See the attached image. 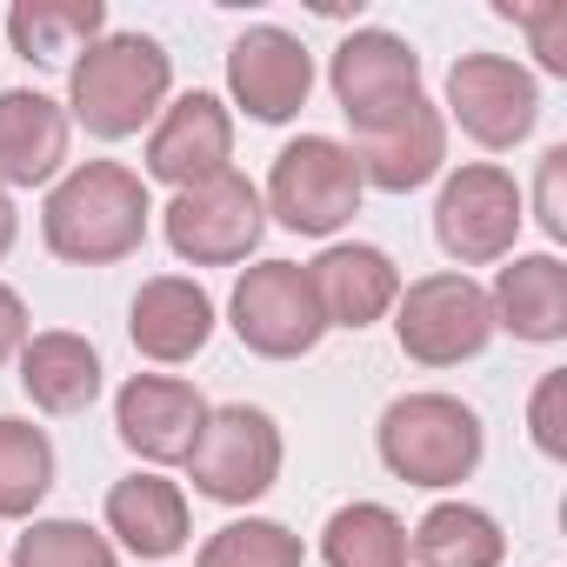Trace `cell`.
I'll return each instance as SVG.
<instances>
[{"label":"cell","instance_id":"obj_3","mask_svg":"<svg viewBox=\"0 0 567 567\" xmlns=\"http://www.w3.org/2000/svg\"><path fill=\"white\" fill-rule=\"evenodd\" d=\"M374 441H381L388 474L408 481V487H461L487 454L481 414L467 401H454V394H401V401H388Z\"/></svg>","mask_w":567,"mask_h":567},{"label":"cell","instance_id":"obj_20","mask_svg":"<svg viewBox=\"0 0 567 567\" xmlns=\"http://www.w3.org/2000/svg\"><path fill=\"white\" fill-rule=\"evenodd\" d=\"M107 534L141 560H167L187 547V494L161 474H127L107 487Z\"/></svg>","mask_w":567,"mask_h":567},{"label":"cell","instance_id":"obj_15","mask_svg":"<svg viewBox=\"0 0 567 567\" xmlns=\"http://www.w3.org/2000/svg\"><path fill=\"white\" fill-rule=\"evenodd\" d=\"M127 334L147 361L181 368L214 341V301L187 274H154V280H141V295L127 308Z\"/></svg>","mask_w":567,"mask_h":567},{"label":"cell","instance_id":"obj_24","mask_svg":"<svg viewBox=\"0 0 567 567\" xmlns=\"http://www.w3.org/2000/svg\"><path fill=\"white\" fill-rule=\"evenodd\" d=\"M321 560L328 567H408V527L381 501H348L321 527Z\"/></svg>","mask_w":567,"mask_h":567},{"label":"cell","instance_id":"obj_30","mask_svg":"<svg viewBox=\"0 0 567 567\" xmlns=\"http://www.w3.org/2000/svg\"><path fill=\"white\" fill-rule=\"evenodd\" d=\"M560 174H567V147L540 154V227L547 240H567V200H560Z\"/></svg>","mask_w":567,"mask_h":567},{"label":"cell","instance_id":"obj_13","mask_svg":"<svg viewBox=\"0 0 567 567\" xmlns=\"http://www.w3.org/2000/svg\"><path fill=\"white\" fill-rule=\"evenodd\" d=\"M227 161H234V114H227L220 94L194 87V94H181V101L161 107V121L147 134V174L154 181H167L174 194H187V187L227 174Z\"/></svg>","mask_w":567,"mask_h":567},{"label":"cell","instance_id":"obj_1","mask_svg":"<svg viewBox=\"0 0 567 567\" xmlns=\"http://www.w3.org/2000/svg\"><path fill=\"white\" fill-rule=\"evenodd\" d=\"M147 214H154V200L134 167L81 161L54 181V194L41 207V234L74 267H114L147 240Z\"/></svg>","mask_w":567,"mask_h":567},{"label":"cell","instance_id":"obj_22","mask_svg":"<svg viewBox=\"0 0 567 567\" xmlns=\"http://www.w3.org/2000/svg\"><path fill=\"white\" fill-rule=\"evenodd\" d=\"M107 28V8L101 0H21L8 14V41L21 61L34 68H61V61H81Z\"/></svg>","mask_w":567,"mask_h":567},{"label":"cell","instance_id":"obj_29","mask_svg":"<svg viewBox=\"0 0 567 567\" xmlns=\"http://www.w3.org/2000/svg\"><path fill=\"white\" fill-rule=\"evenodd\" d=\"M507 21H520L540 48V68L547 74H567V8H501Z\"/></svg>","mask_w":567,"mask_h":567},{"label":"cell","instance_id":"obj_16","mask_svg":"<svg viewBox=\"0 0 567 567\" xmlns=\"http://www.w3.org/2000/svg\"><path fill=\"white\" fill-rule=\"evenodd\" d=\"M308 280H315V301H321V321L328 328H374L394 301H401V274H394V260L381 254V247H368V240H334V247H321V260L308 267Z\"/></svg>","mask_w":567,"mask_h":567},{"label":"cell","instance_id":"obj_18","mask_svg":"<svg viewBox=\"0 0 567 567\" xmlns=\"http://www.w3.org/2000/svg\"><path fill=\"white\" fill-rule=\"evenodd\" d=\"M68 167V107L8 87L0 94V187H48Z\"/></svg>","mask_w":567,"mask_h":567},{"label":"cell","instance_id":"obj_6","mask_svg":"<svg viewBox=\"0 0 567 567\" xmlns=\"http://www.w3.org/2000/svg\"><path fill=\"white\" fill-rule=\"evenodd\" d=\"M234 334L247 354L260 361H301L321 348L328 321H321V301H315V280L301 260H260L234 280Z\"/></svg>","mask_w":567,"mask_h":567},{"label":"cell","instance_id":"obj_14","mask_svg":"<svg viewBox=\"0 0 567 567\" xmlns=\"http://www.w3.org/2000/svg\"><path fill=\"white\" fill-rule=\"evenodd\" d=\"M114 427L141 461L174 467V461L194 454V441L207 427V401H200V388H187L174 374H134L114 394Z\"/></svg>","mask_w":567,"mask_h":567},{"label":"cell","instance_id":"obj_28","mask_svg":"<svg viewBox=\"0 0 567 567\" xmlns=\"http://www.w3.org/2000/svg\"><path fill=\"white\" fill-rule=\"evenodd\" d=\"M560 408H567V374H540L534 408H527V427H534V447L547 461H567V421H560Z\"/></svg>","mask_w":567,"mask_h":567},{"label":"cell","instance_id":"obj_2","mask_svg":"<svg viewBox=\"0 0 567 567\" xmlns=\"http://www.w3.org/2000/svg\"><path fill=\"white\" fill-rule=\"evenodd\" d=\"M167 87H174V61L154 34H101L68 68V114L94 141H127L167 107Z\"/></svg>","mask_w":567,"mask_h":567},{"label":"cell","instance_id":"obj_32","mask_svg":"<svg viewBox=\"0 0 567 567\" xmlns=\"http://www.w3.org/2000/svg\"><path fill=\"white\" fill-rule=\"evenodd\" d=\"M14 234H21V214H14V200H8V187H0V260L14 254Z\"/></svg>","mask_w":567,"mask_h":567},{"label":"cell","instance_id":"obj_17","mask_svg":"<svg viewBox=\"0 0 567 567\" xmlns=\"http://www.w3.org/2000/svg\"><path fill=\"white\" fill-rule=\"evenodd\" d=\"M348 154H354V167H361V187L414 194V187H427V181L441 174V161H447V121H441L434 101H414L394 127L361 134Z\"/></svg>","mask_w":567,"mask_h":567},{"label":"cell","instance_id":"obj_25","mask_svg":"<svg viewBox=\"0 0 567 567\" xmlns=\"http://www.w3.org/2000/svg\"><path fill=\"white\" fill-rule=\"evenodd\" d=\"M54 487V441L34 421L0 414V520H28Z\"/></svg>","mask_w":567,"mask_h":567},{"label":"cell","instance_id":"obj_12","mask_svg":"<svg viewBox=\"0 0 567 567\" xmlns=\"http://www.w3.org/2000/svg\"><path fill=\"white\" fill-rule=\"evenodd\" d=\"M227 94L247 107V121L280 127L295 121L315 94V54L288 28H247L227 48Z\"/></svg>","mask_w":567,"mask_h":567},{"label":"cell","instance_id":"obj_10","mask_svg":"<svg viewBox=\"0 0 567 567\" xmlns=\"http://www.w3.org/2000/svg\"><path fill=\"white\" fill-rule=\"evenodd\" d=\"M514 234H520V187L507 167L494 161H467L461 174L441 181V200H434V240L447 260L461 267H487L501 254H514Z\"/></svg>","mask_w":567,"mask_h":567},{"label":"cell","instance_id":"obj_4","mask_svg":"<svg viewBox=\"0 0 567 567\" xmlns=\"http://www.w3.org/2000/svg\"><path fill=\"white\" fill-rule=\"evenodd\" d=\"M361 167L341 141L328 134H301L274 154V174H267V214L288 227V234H341L354 214H361Z\"/></svg>","mask_w":567,"mask_h":567},{"label":"cell","instance_id":"obj_9","mask_svg":"<svg viewBox=\"0 0 567 567\" xmlns=\"http://www.w3.org/2000/svg\"><path fill=\"white\" fill-rule=\"evenodd\" d=\"M194 467V494L220 501V507H247L280 481V427L267 408H207V427L187 454Z\"/></svg>","mask_w":567,"mask_h":567},{"label":"cell","instance_id":"obj_26","mask_svg":"<svg viewBox=\"0 0 567 567\" xmlns=\"http://www.w3.org/2000/svg\"><path fill=\"white\" fill-rule=\"evenodd\" d=\"M194 567H301V534H288L280 520H227L200 540Z\"/></svg>","mask_w":567,"mask_h":567},{"label":"cell","instance_id":"obj_11","mask_svg":"<svg viewBox=\"0 0 567 567\" xmlns=\"http://www.w3.org/2000/svg\"><path fill=\"white\" fill-rule=\"evenodd\" d=\"M447 114L481 147H520L540 121V87L507 54H461L447 68Z\"/></svg>","mask_w":567,"mask_h":567},{"label":"cell","instance_id":"obj_27","mask_svg":"<svg viewBox=\"0 0 567 567\" xmlns=\"http://www.w3.org/2000/svg\"><path fill=\"white\" fill-rule=\"evenodd\" d=\"M14 567H114V547L87 520H34L14 540Z\"/></svg>","mask_w":567,"mask_h":567},{"label":"cell","instance_id":"obj_23","mask_svg":"<svg viewBox=\"0 0 567 567\" xmlns=\"http://www.w3.org/2000/svg\"><path fill=\"white\" fill-rule=\"evenodd\" d=\"M408 554L421 567H501L507 560V534L487 507L474 501H441L421 514V527L408 534Z\"/></svg>","mask_w":567,"mask_h":567},{"label":"cell","instance_id":"obj_7","mask_svg":"<svg viewBox=\"0 0 567 567\" xmlns=\"http://www.w3.org/2000/svg\"><path fill=\"white\" fill-rule=\"evenodd\" d=\"M328 87H334V101H341L354 141L394 127L414 101H427V94H421V54H414L401 34H388V28L348 34V41L334 48V61H328Z\"/></svg>","mask_w":567,"mask_h":567},{"label":"cell","instance_id":"obj_19","mask_svg":"<svg viewBox=\"0 0 567 567\" xmlns=\"http://www.w3.org/2000/svg\"><path fill=\"white\" fill-rule=\"evenodd\" d=\"M494 328H507L527 348H554L567 334V267L554 254H514L494 280Z\"/></svg>","mask_w":567,"mask_h":567},{"label":"cell","instance_id":"obj_8","mask_svg":"<svg viewBox=\"0 0 567 567\" xmlns=\"http://www.w3.org/2000/svg\"><path fill=\"white\" fill-rule=\"evenodd\" d=\"M161 227H167V247L181 260H194V267H234V260H247L260 247L267 207H260V187L227 167V174L174 194L167 214H161Z\"/></svg>","mask_w":567,"mask_h":567},{"label":"cell","instance_id":"obj_5","mask_svg":"<svg viewBox=\"0 0 567 567\" xmlns=\"http://www.w3.org/2000/svg\"><path fill=\"white\" fill-rule=\"evenodd\" d=\"M394 341L421 368H461L494 341L487 288L467 274H421L394 301Z\"/></svg>","mask_w":567,"mask_h":567},{"label":"cell","instance_id":"obj_31","mask_svg":"<svg viewBox=\"0 0 567 567\" xmlns=\"http://www.w3.org/2000/svg\"><path fill=\"white\" fill-rule=\"evenodd\" d=\"M21 348H28V308H21L14 288H0V368H8Z\"/></svg>","mask_w":567,"mask_h":567},{"label":"cell","instance_id":"obj_21","mask_svg":"<svg viewBox=\"0 0 567 567\" xmlns=\"http://www.w3.org/2000/svg\"><path fill=\"white\" fill-rule=\"evenodd\" d=\"M21 388L41 414H81L94 408L101 394V354L94 341L68 334V328H48V334H28L21 348Z\"/></svg>","mask_w":567,"mask_h":567}]
</instances>
